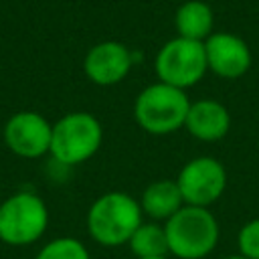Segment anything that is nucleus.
<instances>
[{
  "mask_svg": "<svg viewBox=\"0 0 259 259\" xmlns=\"http://www.w3.org/2000/svg\"><path fill=\"white\" fill-rule=\"evenodd\" d=\"M140 202L125 192H107L99 196L87 212L89 235L105 247H117L132 239L142 221Z\"/></svg>",
  "mask_w": 259,
  "mask_h": 259,
  "instance_id": "obj_1",
  "label": "nucleus"
},
{
  "mask_svg": "<svg viewBox=\"0 0 259 259\" xmlns=\"http://www.w3.org/2000/svg\"><path fill=\"white\" fill-rule=\"evenodd\" d=\"M168 249L178 259H202L219 241V223L208 208L184 204L166 223Z\"/></svg>",
  "mask_w": 259,
  "mask_h": 259,
  "instance_id": "obj_2",
  "label": "nucleus"
},
{
  "mask_svg": "<svg viewBox=\"0 0 259 259\" xmlns=\"http://www.w3.org/2000/svg\"><path fill=\"white\" fill-rule=\"evenodd\" d=\"M190 99L184 89L156 81L140 91L134 103V115L148 134H170L184 127Z\"/></svg>",
  "mask_w": 259,
  "mask_h": 259,
  "instance_id": "obj_3",
  "label": "nucleus"
},
{
  "mask_svg": "<svg viewBox=\"0 0 259 259\" xmlns=\"http://www.w3.org/2000/svg\"><path fill=\"white\" fill-rule=\"evenodd\" d=\"M101 140L103 130L99 119L87 111H73L53 123L49 152L61 164L75 166L97 154Z\"/></svg>",
  "mask_w": 259,
  "mask_h": 259,
  "instance_id": "obj_4",
  "label": "nucleus"
},
{
  "mask_svg": "<svg viewBox=\"0 0 259 259\" xmlns=\"http://www.w3.org/2000/svg\"><path fill=\"white\" fill-rule=\"evenodd\" d=\"M49 210L34 192H16L0 204V239L8 245H30L47 231Z\"/></svg>",
  "mask_w": 259,
  "mask_h": 259,
  "instance_id": "obj_5",
  "label": "nucleus"
},
{
  "mask_svg": "<svg viewBox=\"0 0 259 259\" xmlns=\"http://www.w3.org/2000/svg\"><path fill=\"white\" fill-rule=\"evenodd\" d=\"M154 69H156L158 81L166 85H172L178 89L192 87L208 71L204 45L200 40H188V38L176 36L158 51Z\"/></svg>",
  "mask_w": 259,
  "mask_h": 259,
  "instance_id": "obj_6",
  "label": "nucleus"
},
{
  "mask_svg": "<svg viewBox=\"0 0 259 259\" xmlns=\"http://www.w3.org/2000/svg\"><path fill=\"white\" fill-rule=\"evenodd\" d=\"M176 184L184 204L208 208L227 188V170L219 160L200 156L182 166Z\"/></svg>",
  "mask_w": 259,
  "mask_h": 259,
  "instance_id": "obj_7",
  "label": "nucleus"
},
{
  "mask_svg": "<svg viewBox=\"0 0 259 259\" xmlns=\"http://www.w3.org/2000/svg\"><path fill=\"white\" fill-rule=\"evenodd\" d=\"M53 125L36 111H18L4 125L6 146L20 158H40L51 150Z\"/></svg>",
  "mask_w": 259,
  "mask_h": 259,
  "instance_id": "obj_8",
  "label": "nucleus"
},
{
  "mask_svg": "<svg viewBox=\"0 0 259 259\" xmlns=\"http://www.w3.org/2000/svg\"><path fill=\"white\" fill-rule=\"evenodd\" d=\"M206 67L223 79H239L251 67L247 42L233 32H212L204 42Z\"/></svg>",
  "mask_w": 259,
  "mask_h": 259,
  "instance_id": "obj_9",
  "label": "nucleus"
},
{
  "mask_svg": "<svg viewBox=\"0 0 259 259\" xmlns=\"http://www.w3.org/2000/svg\"><path fill=\"white\" fill-rule=\"evenodd\" d=\"M83 69L95 85H115L130 73L132 53L117 40H103L89 49Z\"/></svg>",
  "mask_w": 259,
  "mask_h": 259,
  "instance_id": "obj_10",
  "label": "nucleus"
},
{
  "mask_svg": "<svg viewBox=\"0 0 259 259\" xmlns=\"http://www.w3.org/2000/svg\"><path fill=\"white\" fill-rule=\"evenodd\" d=\"M184 127L200 142H217L227 136L231 127V115L227 107L214 99H198L194 103L190 101Z\"/></svg>",
  "mask_w": 259,
  "mask_h": 259,
  "instance_id": "obj_11",
  "label": "nucleus"
},
{
  "mask_svg": "<svg viewBox=\"0 0 259 259\" xmlns=\"http://www.w3.org/2000/svg\"><path fill=\"white\" fill-rule=\"evenodd\" d=\"M142 212H146L154 221H168L174 212L184 206L180 188L176 180H156L146 186L140 198Z\"/></svg>",
  "mask_w": 259,
  "mask_h": 259,
  "instance_id": "obj_12",
  "label": "nucleus"
},
{
  "mask_svg": "<svg viewBox=\"0 0 259 259\" xmlns=\"http://www.w3.org/2000/svg\"><path fill=\"white\" fill-rule=\"evenodd\" d=\"M212 10L202 0H188L184 2L174 16V26L178 36L188 40H200L204 42L212 34Z\"/></svg>",
  "mask_w": 259,
  "mask_h": 259,
  "instance_id": "obj_13",
  "label": "nucleus"
},
{
  "mask_svg": "<svg viewBox=\"0 0 259 259\" xmlns=\"http://www.w3.org/2000/svg\"><path fill=\"white\" fill-rule=\"evenodd\" d=\"M127 245L138 259L166 257L170 253L166 229L164 225H158V223H142L132 235V239L127 241Z\"/></svg>",
  "mask_w": 259,
  "mask_h": 259,
  "instance_id": "obj_14",
  "label": "nucleus"
},
{
  "mask_svg": "<svg viewBox=\"0 0 259 259\" xmlns=\"http://www.w3.org/2000/svg\"><path fill=\"white\" fill-rule=\"evenodd\" d=\"M36 259H91V257L79 239L59 237V239H53L51 243H47L38 251Z\"/></svg>",
  "mask_w": 259,
  "mask_h": 259,
  "instance_id": "obj_15",
  "label": "nucleus"
},
{
  "mask_svg": "<svg viewBox=\"0 0 259 259\" xmlns=\"http://www.w3.org/2000/svg\"><path fill=\"white\" fill-rule=\"evenodd\" d=\"M239 253L247 259H259V219L245 223L237 235Z\"/></svg>",
  "mask_w": 259,
  "mask_h": 259,
  "instance_id": "obj_16",
  "label": "nucleus"
},
{
  "mask_svg": "<svg viewBox=\"0 0 259 259\" xmlns=\"http://www.w3.org/2000/svg\"><path fill=\"white\" fill-rule=\"evenodd\" d=\"M225 259H247V257H243L241 253H237V255H229V257H225Z\"/></svg>",
  "mask_w": 259,
  "mask_h": 259,
  "instance_id": "obj_17",
  "label": "nucleus"
},
{
  "mask_svg": "<svg viewBox=\"0 0 259 259\" xmlns=\"http://www.w3.org/2000/svg\"><path fill=\"white\" fill-rule=\"evenodd\" d=\"M148 259H168V257H148Z\"/></svg>",
  "mask_w": 259,
  "mask_h": 259,
  "instance_id": "obj_18",
  "label": "nucleus"
}]
</instances>
